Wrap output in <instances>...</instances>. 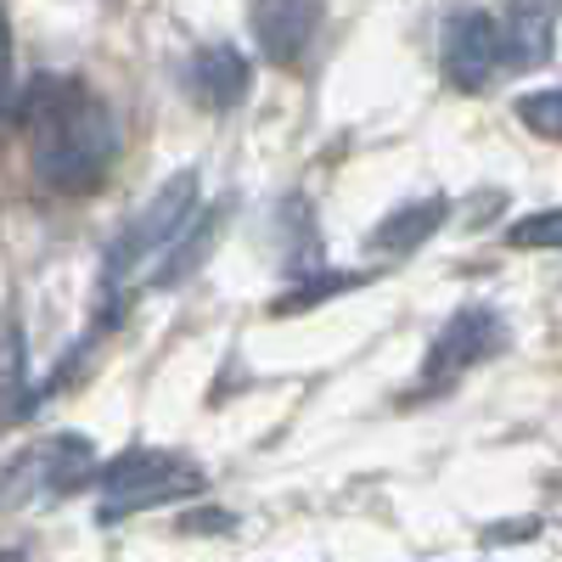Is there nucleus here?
I'll return each mask as SVG.
<instances>
[{
  "label": "nucleus",
  "mask_w": 562,
  "mask_h": 562,
  "mask_svg": "<svg viewBox=\"0 0 562 562\" xmlns=\"http://www.w3.org/2000/svg\"><path fill=\"white\" fill-rule=\"evenodd\" d=\"M557 7H501L495 12V57L512 74H529L557 52Z\"/></svg>",
  "instance_id": "obj_7"
},
{
  "label": "nucleus",
  "mask_w": 562,
  "mask_h": 562,
  "mask_svg": "<svg viewBox=\"0 0 562 562\" xmlns=\"http://www.w3.org/2000/svg\"><path fill=\"white\" fill-rule=\"evenodd\" d=\"M540 535V518H512V524H490L484 540L490 546H518V540H535Z\"/></svg>",
  "instance_id": "obj_18"
},
{
  "label": "nucleus",
  "mask_w": 562,
  "mask_h": 562,
  "mask_svg": "<svg viewBox=\"0 0 562 562\" xmlns=\"http://www.w3.org/2000/svg\"><path fill=\"white\" fill-rule=\"evenodd\" d=\"M97 445H90L85 434H57V439H45L40 450L23 456V473L34 479V490L45 501H63L74 490H85L90 479H97Z\"/></svg>",
  "instance_id": "obj_8"
},
{
  "label": "nucleus",
  "mask_w": 562,
  "mask_h": 562,
  "mask_svg": "<svg viewBox=\"0 0 562 562\" xmlns=\"http://www.w3.org/2000/svg\"><path fill=\"white\" fill-rule=\"evenodd\" d=\"M366 276H349V270H326V265H315V270H304L293 288H281L276 293V304H270V315H304V310H315V304H326V299H338V293H349V288H360Z\"/></svg>",
  "instance_id": "obj_13"
},
{
  "label": "nucleus",
  "mask_w": 562,
  "mask_h": 562,
  "mask_svg": "<svg viewBox=\"0 0 562 562\" xmlns=\"http://www.w3.org/2000/svg\"><path fill=\"white\" fill-rule=\"evenodd\" d=\"M445 220H450V198H439V192L434 198H416V203H400L394 214H383L378 225L366 231V248L371 254H389V259H405L428 237H439Z\"/></svg>",
  "instance_id": "obj_10"
},
{
  "label": "nucleus",
  "mask_w": 562,
  "mask_h": 562,
  "mask_svg": "<svg viewBox=\"0 0 562 562\" xmlns=\"http://www.w3.org/2000/svg\"><path fill=\"white\" fill-rule=\"evenodd\" d=\"M40 405V394L29 389V355H23V326L18 315L0 321V428L29 422Z\"/></svg>",
  "instance_id": "obj_11"
},
{
  "label": "nucleus",
  "mask_w": 562,
  "mask_h": 562,
  "mask_svg": "<svg viewBox=\"0 0 562 562\" xmlns=\"http://www.w3.org/2000/svg\"><path fill=\"white\" fill-rule=\"evenodd\" d=\"M18 102V79H12V23L0 12V113H12Z\"/></svg>",
  "instance_id": "obj_17"
},
{
  "label": "nucleus",
  "mask_w": 562,
  "mask_h": 562,
  "mask_svg": "<svg viewBox=\"0 0 562 562\" xmlns=\"http://www.w3.org/2000/svg\"><path fill=\"white\" fill-rule=\"evenodd\" d=\"M186 535H231L237 529V512H220V506H203V512H186L180 518Z\"/></svg>",
  "instance_id": "obj_16"
},
{
  "label": "nucleus",
  "mask_w": 562,
  "mask_h": 562,
  "mask_svg": "<svg viewBox=\"0 0 562 562\" xmlns=\"http://www.w3.org/2000/svg\"><path fill=\"white\" fill-rule=\"evenodd\" d=\"M198 203H203L198 169H175L158 192L124 220L119 237H113V248H108V288H113V281H124L135 265H147V254H169L180 243V231L198 220Z\"/></svg>",
  "instance_id": "obj_3"
},
{
  "label": "nucleus",
  "mask_w": 562,
  "mask_h": 562,
  "mask_svg": "<svg viewBox=\"0 0 562 562\" xmlns=\"http://www.w3.org/2000/svg\"><path fill=\"white\" fill-rule=\"evenodd\" d=\"M0 562H23V551H0Z\"/></svg>",
  "instance_id": "obj_19"
},
{
  "label": "nucleus",
  "mask_w": 562,
  "mask_h": 562,
  "mask_svg": "<svg viewBox=\"0 0 562 562\" xmlns=\"http://www.w3.org/2000/svg\"><path fill=\"white\" fill-rule=\"evenodd\" d=\"M12 119L29 140L34 180L57 198L97 192L119 164V119L102 90H90L74 74H34L29 85H18Z\"/></svg>",
  "instance_id": "obj_1"
},
{
  "label": "nucleus",
  "mask_w": 562,
  "mask_h": 562,
  "mask_svg": "<svg viewBox=\"0 0 562 562\" xmlns=\"http://www.w3.org/2000/svg\"><path fill=\"white\" fill-rule=\"evenodd\" d=\"M439 68L456 90H484L501 74L495 57V12L484 7H456L445 18V40H439Z\"/></svg>",
  "instance_id": "obj_5"
},
{
  "label": "nucleus",
  "mask_w": 562,
  "mask_h": 562,
  "mask_svg": "<svg viewBox=\"0 0 562 562\" xmlns=\"http://www.w3.org/2000/svg\"><path fill=\"white\" fill-rule=\"evenodd\" d=\"M518 124L535 130L540 140H562V85L551 90H529V97H518Z\"/></svg>",
  "instance_id": "obj_15"
},
{
  "label": "nucleus",
  "mask_w": 562,
  "mask_h": 562,
  "mask_svg": "<svg viewBox=\"0 0 562 562\" xmlns=\"http://www.w3.org/2000/svg\"><path fill=\"white\" fill-rule=\"evenodd\" d=\"M321 23H326V7H304V0H265V7H248V29L259 40V52L281 68H293L310 52Z\"/></svg>",
  "instance_id": "obj_6"
},
{
  "label": "nucleus",
  "mask_w": 562,
  "mask_h": 562,
  "mask_svg": "<svg viewBox=\"0 0 562 562\" xmlns=\"http://www.w3.org/2000/svg\"><path fill=\"white\" fill-rule=\"evenodd\" d=\"M186 79H192V97L214 113L237 108L248 97L254 85V63L237 52V40H203L192 52V68H186Z\"/></svg>",
  "instance_id": "obj_9"
},
{
  "label": "nucleus",
  "mask_w": 562,
  "mask_h": 562,
  "mask_svg": "<svg viewBox=\"0 0 562 562\" xmlns=\"http://www.w3.org/2000/svg\"><path fill=\"white\" fill-rule=\"evenodd\" d=\"M209 484V473L192 461V456H175V450H153V445H130L119 450L113 461L97 467L90 490H102V512L97 518L113 524V518H130L140 506H164V501H186Z\"/></svg>",
  "instance_id": "obj_2"
},
{
  "label": "nucleus",
  "mask_w": 562,
  "mask_h": 562,
  "mask_svg": "<svg viewBox=\"0 0 562 562\" xmlns=\"http://www.w3.org/2000/svg\"><path fill=\"white\" fill-rule=\"evenodd\" d=\"M506 349V321L490 304H461L428 344V360H422V383L416 394H445L461 371L484 366L490 355Z\"/></svg>",
  "instance_id": "obj_4"
},
{
  "label": "nucleus",
  "mask_w": 562,
  "mask_h": 562,
  "mask_svg": "<svg viewBox=\"0 0 562 562\" xmlns=\"http://www.w3.org/2000/svg\"><path fill=\"white\" fill-rule=\"evenodd\" d=\"M506 248H529V254H562V209H540L506 225Z\"/></svg>",
  "instance_id": "obj_14"
},
{
  "label": "nucleus",
  "mask_w": 562,
  "mask_h": 562,
  "mask_svg": "<svg viewBox=\"0 0 562 562\" xmlns=\"http://www.w3.org/2000/svg\"><path fill=\"white\" fill-rule=\"evenodd\" d=\"M225 237V203L220 209H209V214H198L192 225L180 231V243L164 254V270L153 276V288H175V281H186L192 270H203V259L214 254V243Z\"/></svg>",
  "instance_id": "obj_12"
}]
</instances>
